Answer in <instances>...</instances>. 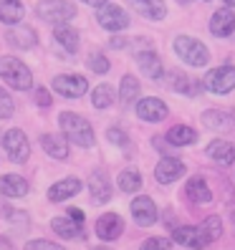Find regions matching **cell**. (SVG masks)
Segmentation results:
<instances>
[{
    "instance_id": "cell-1",
    "label": "cell",
    "mask_w": 235,
    "mask_h": 250,
    "mask_svg": "<svg viewBox=\"0 0 235 250\" xmlns=\"http://www.w3.org/2000/svg\"><path fill=\"white\" fill-rule=\"evenodd\" d=\"M58 124H61V131H64V137L68 142L84 146V149H89V146L94 144V129L81 114L64 111L61 116H58Z\"/></svg>"
},
{
    "instance_id": "cell-2",
    "label": "cell",
    "mask_w": 235,
    "mask_h": 250,
    "mask_svg": "<svg viewBox=\"0 0 235 250\" xmlns=\"http://www.w3.org/2000/svg\"><path fill=\"white\" fill-rule=\"evenodd\" d=\"M0 79L8 81V86L16 91H28L33 86V76H31V71H28V66L23 61H18V58H13V56L0 58Z\"/></svg>"
},
{
    "instance_id": "cell-3",
    "label": "cell",
    "mask_w": 235,
    "mask_h": 250,
    "mask_svg": "<svg viewBox=\"0 0 235 250\" xmlns=\"http://www.w3.org/2000/svg\"><path fill=\"white\" fill-rule=\"evenodd\" d=\"M174 53L180 56V61H185L187 66H208L210 61V51L205 43H200L197 38H190V36H177L174 38Z\"/></svg>"
},
{
    "instance_id": "cell-4",
    "label": "cell",
    "mask_w": 235,
    "mask_h": 250,
    "mask_svg": "<svg viewBox=\"0 0 235 250\" xmlns=\"http://www.w3.org/2000/svg\"><path fill=\"white\" fill-rule=\"evenodd\" d=\"M36 13L41 21L58 25V23H66L76 16V5L68 3V0H41L36 5Z\"/></svg>"
},
{
    "instance_id": "cell-5",
    "label": "cell",
    "mask_w": 235,
    "mask_h": 250,
    "mask_svg": "<svg viewBox=\"0 0 235 250\" xmlns=\"http://www.w3.org/2000/svg\"><path fill=\"white\" fill-rule=\"evenodd\" d=\"M202 89H208L213 94H230L235 89V66H217L213 71L205 73Z\"/></svg>"
},
{
    "instance_id": "cell-6",
    "label": "cell",
    "mask_w": 235,
    "mask_h": 250,
    "mask_svg": "<svg viewBox=\"0 0 235 250\" xmlns=\"http://www.w3.org/2000/svg\"><path fill=\"white\" fill-rule=\"evenodd\" d=\"M96 21L99 25L104 28V31H124V28H129V16H127V10H122L119 5H114V3H107V5H101L96 10Z\"/></svg>"
},
{
    "instance_id": "cell-7",
    "label": "cell",
    "mask_w": 235,
    "mask_h": 250,
    "mask_svg": "<svg viewBox=\"0 0 235 250\" xmlns=\"http://www.w3.org/2000/svg\"><path fill=\"white\" fill-rule=\"evenodd\" d=\"M3 146L16 165H23V162L31 157V144H28V137L21 129H8L3 134Z\"/></svg>"
},
{
    "instance_id": "cell-8",
    "label": "cell",
    "mask_w": 235,
    "mask_h": 250,
    "mask_svg": "<svg viewBox=\"0 0 235 250\" xmlns=\"http://www.w3.org/2000/svg\"><path fill=\"white\" fill-rule=\"evenodd\" d=\"M53 91H58L66 99H81L89 91V81L79 73H61V76L53 79Z\"/></svg>"
},
{
    "instance_id": "cell-9",
    "label": "cell",
    "mask_w": 235,
    "mask_h": 250,
    "mask_svg": "<svg viewBox=\"0 0 235 250\" xmlns=\"http://www.w3.org/2000/svg\"><path fill=\"white\" fill-rule=\"evenodd\" d=\"M202 124L213 131H220V134H230V131H235V111L208 109V111H202Z\"/></svg>"
},
{
    "instance_id": "cell-10",
    "label": "cell",
    "mask_w": 235,
    "mask_h": 250,
    "mask_svg": "<svg viewBox=\"0 0 235 250\" xmlns=\"http://www.w3.org/2000/svg\"><path fill=\"white\" fill-rule=\"evenodd\" d=\"M167 104L162 99H157V96H147L142 101H137V116L142 122H150V124H157V122H165L167 119Z\"/></svg>"
},
{
    "instance_id": "cell-11",
    "label": "cell",
    "mask_w": 235,
    "mask_h": 250,
    "mask_svg": "<svg viewBox=\"0 0 235 250\" xmlns=\"http://www.w3.org/2000/svg\"><path fill=\"white\" fill-rule=\"evenodd\" d=\"M131 217H134V223L139 228H150L157 223V205L152 197H147V195H139L131 200Z\"/></svg>"
},
{
    "instance_id": "cell-12",
    "label": "cell",
    "mask_w": 235,
    "mask_h": 250,
    "mask_svg": "<svg viewBox=\"0 0 235 250\" xmlns=\"http://www.w3.org/2000/svg\"><path fill=\"white\" fill-rule=\"evenodd\" d=\"M182 174H185V165L177 157H162L154 167V180L159 185H172V182H177Z\"/></svg>"
},
{
    "instance_id": "cell-13",
    "label": "cell",
    "mask_w": 235,
    "mask_h": 250,
    "mask_svg": "<svg viewBox=\"0 0 235 250\" xmlns=\"http://www.w3.org/2000/svg\"><path fill=\"white\" fill-rule=\"evenodd\" d=\"M172 240L174 243H180L185 248H195V250H205L210 243L205 240V235L200 228H192V225H180V228H174L172 230Z\"/></svg>"
},
{
    "instance_id": "cell-14",
    "label": "cell",
    "mask_w": 235,
    "mask_h": 250,
    "mask_svg": "<svg viewBox=\"0 0 235 250\" xmlns=\"http://www.w3.org/2000/svg\"><path fill=\"white\" fill-rule=\"evenodd\" d=\"M122 232H124V220L116 215V212H107V215H101L96 220V235H99L101 240L111 243V240L119 238Z\"/></svg>"
},
{
    "instance_id": "cell-15",
    "label": "cell",
    "mask_w": 235,
    "mask_h": 250,
    "mask_svg": "<svg viewBox=\"0 0 235 250\" xmlns=\"http://www.w3.org/2000/svg\"><path fill=\"white\" fill-rule=\"evenodd\" d=\"M210 33L217 38H228L235 33V13L233 8H220L210 18Z\"/></svg>"
},
{
    "instance_id": "cell-16",
    "label": "cell",
    "mask_w": 235,
    "mask_h": 250,
    "mask_svg": "<svg viewBox=\"0 0 235 250\" xmlns=\"http://www.w3.org/2000/svg\"><path fill=\"white\" fill-rule=\"evenodd\" d=\"M89 192H91V202H94V205H104V202L111 200V182H109V174H107L104 169L91 172Z\"/></svg>"
},
{
    "instance_id": "cell-17",
    "label": "cell",
    "mask_w": 235,
    "mask_h": 250,
    "mask_svg": "<svg viewBox=\"0 0 235 250\" xmlns=\"http://www.w3.org/2000/svg\"><path fill=\"white\" fill-rule=\"evenodd\" d=\"M213 162H217L220 167H230L235 162V144L233 142H223V139H215L208 144V149H205Z\"/></svg>"
},
{
    "instance_id": "cell-18",
    "label": "cell",
    "mask_w": 235,
    "mask_h": 250,
    "mask_svg": "<svg viewBox=\"0 0 235 250\" xmlns=\"http://www.w3.org/2000/svg\"><path fill=\"white\" fill-rule=\"evenodd\" d=\"M129 5L134 8L142 18L147 21H165L167 16V5H165V0H129Z\"/></svg>"
},
{
    "instance_id": "cell-19",
    "label": "cell",
    "mask_w": 235,
    "mask_h": 250,
    "mask_svg": "<svg viewBox=\"0 0 235 250\" xmlns=\"http://www.w3.org/2000/svg\"><path fill=\"white\" fill-rule=\"evenodd\" d=\"M137 66L142 68V73L152 81H159L165 76V68H162V61L154 51H139L137 53Z\"/></svg>"
},
{
    "instance_id": "cell-20",
    "label": "cell",
    "mask_w": 235,
    "mask_h": 250,
    "mask_svg": "<svg viewBox=\"0 0 235 250\" xmlns=\"http://www.w3.org/2000/svg\"><path fill=\"white\" fill-rule=\"evenodd\" d=\"M167 86H170L172 91L185 94V96H197L200 94V86L192 83V79H190L185 71H180V68H172L167 73Z\"/></svg>"
},
{
    "instance_id": "cell-21",
    "label": "cell",
    "mask_w": 235,
    "mask_h": 250,
    "mask_svg": "<svg viewBox=\"0 0 235 250\" xmlns=\"http://www.w3.org/2000/svg\"><path fill=\"white\" fill-rule=\"evenodd\" d=\"M5 41L10 43L13 48H21V51H28V48H33L36 46V31L31 25H21V28H10V31L5 33Z\"/></svg>"
},
{
    "instance_id": "cell-22",
    "label": "cell",
    "mask_w": 235,
    "mask_h": 250,
    "mask_svg": "<svg viewBox=\"0 0 235 250\" xmlns=\"http://www.w3.org/2000/svg\"><path fill=\"white\" fill-rule=\"evenodd\" d=\"M79 192H81V180L66 177V180H61V182L51 185L48 200H51V202H64V200H68V197H73V195H79Z\"/></svg>"
},
{
    "instance_id": "cell-23",
    "label": "cell",
    "mask_w": 235,
    "mask_h": 250,
    "mask_svg": "<svg viewBox=\"0 0 235 250\" xmlns=\"http://www.w3.org/2000/svg\"><path fill=\"white\" fill-rule=\"evenodd\" d=\"M185 192H187L190 200L197 202V205H210L213 202V189L202 177H190L187 185H185Z\"/></svg>"
},
{
    "instance_id": "cell-24",
    "label": "cell",
    "mask_w": 235,
    "mask_h": 250,
    "mask_svg": "<svg viewBox=\"0 0 235 250\" xmlns=\"http://www.w3.org/2000/svg\"><path fill=\"white\" fill-rule=\"evenodd\" d=\"M0 195L23 197V195H28V182L21 174H3V177H0Z\"/></svg>"
},
{
    "instance_id": "cell-25",
    "label": "cell",
    "mask_w": 235,
    "mask_h": 250,
    "mask_svg": "<svg viewBox=\"0 0 235 250\" xmlns=\"http://www.w3.org/2000/svg\"><path fill=\"white\" fill-rule=\"evenodd\" d=\"M51 228H53L56 235H61V238H66V240L84 238L81 223H76V220H71V217H53V220H51Z\"/></svg>"
},
{
    "instance_id": "cell-26",
    "label": "cell",
    "mask_w": 235,
    "mask_h": 250,
    "mask_svg": "<svg viewBox=\"0 0 235 250\" xmlns=\"http://www.w3.org/2000/svg\"><path fill=\"white\" fill-rule=\"evenodd\" d=\"M23 3L21 0H0V23H5V25H16L23 21Z\"/></svg>"
},
{
    "instance_id": "cell-27",
    "label": "cell",
    "mask_w": 235,
    "mask_h": 250,
    "mask_svg": "<svg viewBox=\"0 0 235 250\" xmlns=\"http://www.w3.org/2000/svg\"><path fill=\"white\" fill-rule=\"evenodd\" d=\"M41 146L46 149L53 159H66L68 157V139L66 137H56V134H43Z\"/></svg>"
},
{
    "instance_id": "cell-28",
    "label": "cell",
    "mask_w": 235,
    "mask_h": 250,
    "mask_svg": "<svg viewBox=\"0 0 235 250\" xmlns=\"http://www.w3.org/2000/svg\"><path fill=\"white\" fill-rule=\"evenodd\" d=\"M53 38L61 43V48H66L68 53L79 51V33H76V28H71L66 23H58L56 31H53Z\"/></svg>"
},
{
    "instance_id": "cell-29",
    "label": "cell",
    "mask_w": 235,
    "mask_h": 250,
    "mask_svg": "<svg viewBox=\"0 0 235 250\" xmlns=\"http://www.w3.org/2000/svg\"><path fill=\"white\" fill-rule=\"evenodd\" d=\"M167 139L172 146H187V144H195L197 142V131L192 126H185V124H177L167 131Z\"/></svg>"
},
{
    "instance_id": "cell-30",
    "label": "cell",
    "mask_w": 235,
    "mask_h": 250,
    "mask_svg": "<svg viewBox=\"0 0 235 250\" xmlns=\"http://www.w3.org/2000/svg\"><path fill=\"white\" fill-rule=\"evenodd\" d=\"M139 91H142L139 81L131 76V73H127V76L122 79V86H119V99H122V104H131V101H139Z\"/></svg>"
},
{
    "instance_id": "cell-31",
    "label": "cell",
    "mask_w": 235,
    "mask_h": 250,
    "mask_svg": "<svg viewBox=\"0 0 235 250\" xmlns=\"http://www.w3.org/2000/svg\"><path fill=\"white\" fill-rule=\"evenodd\" d=\"M116 182H119L122 192L131 195V192H139V189H142V174L137 169H124V172H119Z\"/></svg>"
},
{
    "instance_id": "cell-32",
    "label": "cell",
    "mask_w": 235,
    "mask_h": 250,
    "mask_svg": "<svg viewBox=\"0 0 235 250\" xmlns=\"http://www.w3.org/2000/svg\"><path fill=\"white\" fill-rule=\"evenodd\" d=\"M200 230H202V235H205V240H208V243H215V240L223 238V220H220L217 215H210V217L202 220Z\"/></svg>"
},
{
    "instance_id": "cell-33",
    "label": "cell",
    "mask_w": 235,
    "mask_h": 250,
    "mask_svg": "<svg viewBox=\"0 0 235 250\" xmlns=\"http://www.w3.org/2000/svg\"><path fill=\"white\" fill-rule=\"evenodd\" d=\"M111 101H114V89H111L109 83H101V86H96V89L91 91V104H94L96 109L111 106Z\"/></svg>"
},
{
    "instance_id": "cell-34",
    "label": "cell",
    "mask_w": 235,
    "mask_h": 250,
    "mask_svg": "<svg viewBox=\"0 0 235 250\" xmlns=\"http://www.w3.org/2000/svg\"><path fill=\"white\" fill-rule=\"evenodd\" d=\"M86 66H89L94 73H107V71L111 68L109 58H107L104 53H99V51H94V53L89 56V61H86Z\"/></svg>"
},
{
    "instance_id": "cell-35",
    "label": "cell",
    "mask_w": 235,
    "mask_h": 250,
    "mask_svg": "<svg viewBox=\"0 0 235 250\" xmlns=\"http://www.w3.org/2000/svg\"><path fill=\"white\" fill-rule=\"evenodd\" d=\"M13 111H16V104L5 89H0V119H10Z\"/></svg>"
},
{
    "instance_id": "cell-36",
    "label": "cell",
    "mask_w": 235,
    "mask_h": 250,
    "mask_svg": "<svg viewBox=\"0 0 235 250\" xmlns=\"http://www.w3.org/2000/svg\"><path fill=\"white\" fill-rule=\"evenodd\" d=\"M5 220L13 225V228H18V230H28V212H18V210H10L8 215H5Z\"/></svg>"
},
{
    "instance_id": "cell-37",
    "label": "cell",
    "mask_w": 235,
    "mask_h": 250,
    "mask_svg": "<svg viewBox=\"0 0 235 250\" xmlns=\"http://www.w3.org/2000/svg\"><path fill=\"white\" fill-rule=\"evenodd\" d=\"M142 250H172V240H167V238H147L142 243Z\"/></svg>"
},
{
    "instance_id": "cell-38",
    "label": "cell",
    "mask_w": 235,
    "mask_h": 250,
    "mask_svg": "<svg viewBox=\"0 0 235 250\" xmlns=\"http://www.w3.org/2000/svg\"><path fill=\"white\" fill-rule=\"evenodd\" d=\"M107 139H109L111 144H116V146H122V149H127V146H129V137L124 134L122 129H116V126H111V129L107 131Z\"/></svg>"
},
{
    "instance_id": "cell-39",
    "label": "cell",
    "mask_w": 235,
    "mask_h": 250,
    "mask_svg": "<svg viewBox=\"0 0 235 250\" xmlns=\"http://www.w3.org/2000/svg\"><path fill=\"white\" fill-rule=\"evenodd\" d=\"M25 250H66L64 245H56L51 240H31L25 245Z\"/></svg>"
},
{
    "instance_id": "cell-40",
    "label": "cell",
    "mask_w": 235,
    "mask_h": 250,
    "mask_svg": "<svg viewBox=\"0 0 235 250\" xmlns=\"http://www.w3.org/2000/svg\"><path fill=\"white\" fill-rule=\"evenodd\" d=\"M36 104L43 106V109L51 106V94H48L46 89H38V91H36Z\"/></svg>"
},
{
    "instance_id": "cell-41",
    "label": "cell",
    "mask_w": 235,
    "mask_h": 250,
    "mask_svg": "<svg viewBox=\"0 0 235 250\" xmlns=\"http://www.w3.org/2000/svg\"><path fill=\"white\" fill-rule=\"evenodd\" d=\"M109 46H111V48H127V46H129V38H122V36H114V38L109 41Z\"/></svg>"
},
{
    "instance_id": "cell-42",
    "label": "cell",
    "mask_w": 235,
    "mask_h": 250,
    "mask_svg": "<svg viewBox=\"0 0 235 250\" xmlns=\"http://www.w3.org/2000/svg\"><path fill=\"white\" fill-rule=\"evenodd\" d=\"M68 217L84 225V210H79V208H68Z\"/></svg>"
},
{
    "instance_id": "cell-43",
    "label": "cell",
    "mask_w": 235,
    "mask_h": 250,
    "mask_svg": "<svg viewBox=\"0 0 235 250\" xmlns=\"http://www.w3.org/2000/svg\"><path fill=\"white\" fill-rule=\"evenodd\" d=\"M0 250H16V248L10 245V240H8V238H3V235H0Z\"/></svg>"
},
{
    "instance_id": "cell-44",
    "label": "cell",
    "mask_w": 235,
    "mask_h": 250,
    "mask_svg": "<svg viewBox=\"0 0 235 250\" xmlns=\"http://www.w3.org/2000/svg\"><path fill=\"white\" fill-rule=\"evenodd\" d=\"M86 5H94V8H101V5H107L109 0H84Z\"/></svg>"
},
{
    "instance_id": "cell-45",
    "label": "cell",
    "mask_w": 235,
    "mask_h": 250,
    "mask_svg": "<svg viewBox=\"0 0 235 250\" xmlns=\"http://www.w3.org/2000/svg\"><path fill=\"white\" fill-rule=\"evenodd\" d=\"M8 212H10V208H8V205H5L3 200H0V215H3V217H5Z\"/></svg>"
},
{
    "instance_id": "cell-46",
    "label": "cell",
    "mask_w": 235,
    "mask_h": 250,
    "mask_svg": "<svg viewBox=\"0 0 235 250\" xmlns=\"http://www.w3.org/2000/svg\"><path fill=\"white\" fill-rule=\"evenodd\" d=\"M223 3H225L228 8H235V0H223Z\"/></svg>"
},
{
    "instance_id": "cell-47",
    "label": "cell",
    "mask_w": 235,
    "mask_h": 250,
    "mask_svg": "<svg viewBox=\"0 0 235 250\" xmlns=\"http://www.w3.org/2000/svg\"><path fill=\"white\" fill-rule=\"evenodd\" d=\"M230 217H233V230H235V210L230 212Z\"/></svg>"
},
{
    "instance_id": "cell-48",
    "label": "cell",
    "mask_w": 235,
    "mask_h": 250,
    "mask_svg": "<svg viewBox=\"0 0 235 250\" xmlns=\"http://www.w3.org/2000/svg\"><path fill=\"white\" fill-rule=\"evenodd\" d=\"M177 3H180V5H187V3H190V0H177Z\"/></svg>"
}]
</instances>
